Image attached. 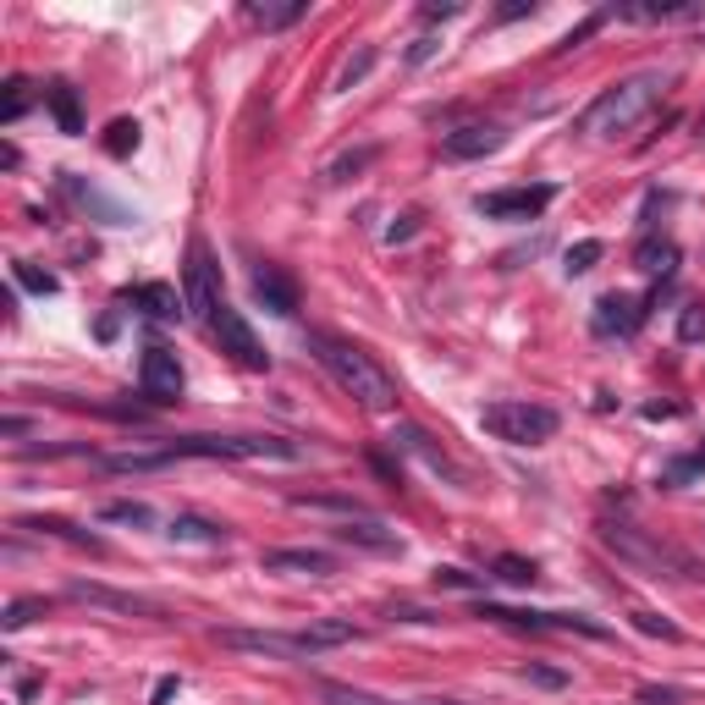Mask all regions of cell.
<instances>
[{
    "label": "cell",
    "mask_w": 705,
    "mask_h": 705,
    "mask_svg": "<svg viewBox=\"0 0 705 705\" xmlns=\"http://www.w3.org/2000/svg\"><path fill=\"white\" fill-rule=\"evenodd\" d=\"M435 50H441V39H435V34H419V39L408 45V66H424Z\"/></svg>",
    "instance_id": "43"
},
{
    "label": "cell",
    "mask_w": 705,
    "mask_h": 705,
    "mask_svg": "<svg viewBox=\"0 0 705 705\" xmlns=\"http://www.w3.org/2000/svg\"><path fill=\"white\" fill-rule=\"evenodd\" d=\"M557 199L552 183H535V188H496V194H480V215L485 221H535L546 205Z\"/></svg>",
    "instance_id": "9"
},
{
    "label": "cell",
    "mask_w": 705,
    "mask_h": 705,
    "mask_svg": "<svg viewBox=\"0 0 705 705\" xmlns=\"http://www.w3.org/2000/svg\"><path fill=\"white\" fill-rule=\"evenodd\" d=\"M518 17H535V0H512V7L496 12V23H518Z\"/></svg>",
    "instance_id": "45"
},
{
    "label": "cell",
    "mask_w": 705,
    "mask_h": 705,
    "mask_svg": "<svg viewBox=\"0 0 705 705\" xmlns=\"http://www.w3.org/2000/svg\"><path fill=\"white\" fill-rule=\"evenodd\" d=\"M441 590H485V573H463V568H435Z\"/></svg>",
    "instance_id": "39"
},
{
    "label": "cell",
    "mask_w": 705,
    "mask_h": 705,
    "mask_svg": "<svg viewBox=\"0 0 705 705\" xmlns=\"http://www.w3.org/2000/svg\"><path fill=\"white\" fill-rule=\"evenodd\" d=\"M215 640L226 651H248V656H287V661H309L298 634H276V629H215Z\"/></svg>",
    "instance_id": "12"
},
{
    "label": "cell",
    "mask_w": 705,
    "mask_h": 705,
    "mask_svg": "<svg viewBox=\"0 0 705 705\" xmlns=\"http://www.w3.org/2000/svg\"><path fill=\"white\" fill-rule=\"evenodd\" d=\"M165 535H171L176 546H226V523L199 518V512H176V518L165 523Z\"/></svg>",
    "instance_id": "19"
},
{
    "label": "cell",
    "mask_w": 705,
    "mask_h": 705,
    "mask_svg": "<svg viewBox=\"0 0 705 705\" xmlns=\"http://www.w3.org/2000/svg\"><path fill=\"white\" fill-rule=\"evenodd\" d=\"M253 298L271 309V314H282V320H293L298 314V282L282 271V264H253Z\"/></svg>",
    "instance_id": "13"
},
{
    "label": "cell",
    "mask_w": 705,
    "mask_h": 705,
    "mask_svg": "<svg viewBox=\"0 0 705 705\" xmlns=\"http://www.w3.org/2000/svg\"><path fill=\"white\" fill-rule=\"evenodd\" d=\"M700 336H705V309L689 304V309L678 314V342H700Z\"/></svg>",
    "instance_id": "41"
},
{
    "label": "cell",
    "mask_w": 705,
    "mask_h": 705,
    "mask_svg": "<svg viewBox=\"0 0 705 705\" xmlns=\"http://www.w3.org/2000/svg\"><path fill=\"white\" fill-rule=\"evenodd\" d=\"M523 678L541 689H568V672H557V667H523Z\"/></svg>",
    "instance_id": "42"
},
{
    "label": "cell",
    "mask_w": 705,
    "mask_h": 705,
    "mask_svg": "<svg viewBox=\"0 0 705 705\" xmlns=\"http://www.w3.org/2000/svg\"><path fill=\"white\" fill-rule=\"evenodd\" d=\"M183 304H188V314L199 320V325H215V314H221V282H215V259H210V248L194 237L188 243V264H183Z\"/></svg>",
    "instance_id": "7"
},
{
    "label": "cell",
    "mask_w": 705,
    "mask_h": 705,
    "mask_svg": "<svg viewBox=\"0 0 705 705\" xmlns=\"http://www.w3.org/2000/svg\"><path fill=\"white\" fill-rule=\"evenodd\" d=\"M634 629H640V634H651V640H667V645H678V640H683V629H678V623H667V617H656V611H645V606L634 611Z\"/></svg>",
    "instance_id": "34"
},
{
    "label": "cell",
    "mask_w": 705,
    "mask_h": 705,
    "mask_svg": "<svg viewBox=\"0 0 705 705\" xmlns=\"http://www.w3.org/2000/svg\"><path fill=\"white\" fill-rule=\"evenodd\" d=\"M640 325H645V304L634 293H606L595 304V331L601 336H634Z\"/></svg>",
    "instance_id": "14"
},
{
    "label": "cell",
    "mask_w": 705,
    "mask_h": 705,
    "mask_svg": "<svg viewBox=\"0 0 705 705\" xmlns=\"http://www.w3.org/2000/svg\"><path fill=\"white\" fill-rule=\"evenodd\" d=\"M392 447H403V453H413V458H424L435 474H447V480H458V469L447 463V453L441 447H430V435L419 430V424H397V435H392Z\"/></svg>",
    "instance_id": "23"
},
{
    "label": "cell",
    "mask_w": 705,
    "mask_h": 705,
    "mask_svg": "<svg viewBox=\"0 0 705 705\" xmlns=\"http://www.w3.org/2000/svg\"><path fill=\"white\" fill-rule=\"evenodd\" d=\"M138 386H144V397L154 408H171V403H183L188 375H183V364H176V352L154 342V347H144V359H138Z\"/></svg>",
    "instance_id": "8"
},
{
    "label": "cell",
    "mask_w": 705,
    "mask_h": 705,
    "mask_svg": "<svg viewBox=\"0 0 705 705\" xmlns=\"http://www.w3.org/2000/svg\"><path fill=\"white\" fill-rule=\"evenodd\" d=\"M111 474H149V469H165V463H176L165 447L160 453H111V458H100Z\"/></svg>",
    "instance_id": "27"
},
{
    "label": "cell",
    "mask_w": 705,
    "mask_h": 705,
    "mask_svg": "<svg viewBox=\"0 0 705 705\" xmlns=\"http://www.w3.org/2000/svg\"><path fill=\"white\" fill-rule=\"evenodd\" d=\"M215 342H221V352H232V359L243 364V370H271V352H264V342L253 336V325L232 309V304H221V314H215Z\"/></svg>",
    "instance_id": "10"
},
{
    "label": "cell",
    "mask_w": 705,
    "mask_h": 705,
    "mask_svg": "<svg viewBox=\"0 0 705 705\" xmlns=\"http://www.w3.org/2000/svg\"><path fill=\"white\" fill-rule=\"evenodd\" d=\"M304 12H309L304 0H287V7H248V23L271 34V28H293V23H304Z\"/></svg>",
    "instance_id": "28"
},
{
    "label": "cell",
    "mask_w": 705,
    "mask_h": 705,
    "mask_svg": "<svg viewBox=\"0 0 705 705\" xmlns=\"http://www.w3.org/2000/svg\"><path fill=\"white\" fill-rule=\"evenodd\" d=\"M370 154H375V149H359V154H342V160L331 165V183H342V176H347V171H359V165H364Z\"/></svg>",
    "instance_id": "44"
},
{
    "label": "cell",
    "mask_w": 705,
    "mask_h": 705,
    "mask_svg": "<svg viewBox=\"0 0 705 705\" xmlns=\"http://www.w3.org/2000/svg\"><path fill=\"white\" fill-rule=\"evenodd\" d=\"M100 518H106V523H138V529H149V523H154V512H149L144 502H106V507H100Z\"/></svg>",
    "instance_id": "33"
},
{
    "label": "cell",
    "mask_w": 705,
    "mask_h": 705,
    "mask_svg": "<svg viewBox=\"0 0 705 705\" xmlns=\"http://www.w3.org/2000/svg\"><path fill=\"white\" fill-rule=\"evenodd\" d=\"M601 253H606V248H601L595 237H584V243L568 248V264H562V271H568V276H584V271H595V259H601Z\"/></svg>",
    "instance_id": "37"
},
{
    "label": "cell",
    "mask_w": 705,
    "mask_h": 705,
    "mask_svg": "<svg viewBox=\"0 0 705 705\" xmlns=\"http://www.w3.org/2000/svg\"><path fill=\"white\" fill-rule=\"evenodd\" d=\"M601 546L617 552L623 562H634V568H656V573H667V579H705V568H700L689 552H678V546L645 535V529H634V523H601Z\"/></svg>",
    "instance_id": "4"
},
{
    "label": "cell",
    "mask_w": 705,
    "mask_h": 705,
    "mask_svg": "<svg viewBox=\"0 0 705 705\" xmlns=\"http://www.w3.org/2000/svg\"><path fill=\"white\" fill-rule=\"evenodd\" d=\"M12 276H17V282H23L28 293H39V298H50V293L61 287V282H55L50 271H34V264H28V259H17V264H12Z\"/></svg>",
    "instance_id": "38"
},
{
    "label": "cell",
    "mask_w": 705,
    "mask_h": 705,
    "mask_svg": "<svg viewBox=\"0 0 705 705\" xmlns=\"http://www.w3.org/2000/svg\"><path fill=\"white\" fill-rule=\"evenodd\" d=\"M314 694H320V705H397V700H381L370 689H352V683H320ZM419 705H458V700H419Z\"/></svg>",
    "instance_id": "26"
},
{
    "label": "cell",
    "mask_w": 705,
    "mask_h": 705,
    "mask_svg": "<svg viewBox=\"0 0 705 705\" xmlns=\"http://www.w3.org/2000/svg\"><path fill=\"white\" fill-rule=\"evenodd\" d=\"M678 413H683L678 403H651V408H645V419H678Z\"/></svg>",
    "instance_id": "49"
},
{
    "label": "cell",
    "mask_w": 705,
    "mask_h": 705,
    "mask_svg": "<svg viewBox=\"0 0 705 705\" xmlns=\"http://www.w3.org/2000/svg\"><path fill=\"white\" fill-rule=\"evenodd\" d=\"M259 568H264V573H304V579H325V573H336V557H331V552H309V546H282V552H264Z\"/></svg>",
    "instance_id": "15"
},
{
    "label": "cell",
    "mask_w": 705,
    "mask_h": 705,
    "mask_svg": "<svg viewBox=\"0 0 705 705\" xmlns=\"http://www.w3.org/2000/svg\"><path fill=\"white\" fill-rule=\"evenodd\" d=\"M645 705H678V689H640Z\"/></svg>",
    "instance_id": "48"
},
{
    "label": "cell",
    "mask_w": 705,
    "mask_h": 705,
    "mask_svg": "<svg viewBox=\"0 0 705 705\" xmlns=\"http://www.w3.org/2000/svg\"><path fill=\"white\" fill-rule=\"evenodd\" d=\"M700 0H617L606 7V17L617 23H672V17H694Z\"/></svg>",
    "instance_id": "16"
},
{
    "label": "cell",
    "mask_w": 705,
    "mask_h": 705,
    "mask_svg": "<svg viewBox=\"0 0 705 705\" xmlns=\"http://www.w3.org/2000/svg\"><path fill=\"white\" fill-rule=\"evenodd\" d=\"M667 72H634V77H623V83H611V88H601V95L590 100V111L579 116V138H623V133H634L656 106H661V95H667Z\"/></svg>",
    "instance_id": "2"
},
{
    "label": "cell",
    "mask_w": 705,
    "mask_h": 705,
    "mask_svg": "<svg viewBox=\"0 0 705 705\" xmlns=\"http://www.w3.org/2000/svg\"><path fill=\"white\" fill-rule=\"evenodd\" d=\"M463 7H458V0H447V7H424V23H447V17H458Z\"/></svg>",
    "instance_id": "47"
},
{
    "label": "cell",
    "mask_w": 705,
    "mask_h": 705,
    "mask_svg": "<svg viewBox=\"0 0 705 705\" xmlns=\"http://www.w3.org/2000/svg\"><path fill=\"white\" fill-rule=\"evenodd\" d=\"M171 694H176V678H160V683H154V705H165Z\"/></svg>",
    "instance_id": "51"
},
{
    "label": "cell",
    "mask_w": 705,
    "mask_h": 705,
    "mask_svg": "<svg viewBox=\"0 0 705 705\" xmlns=\"http://www.w3.org/2000/svg\"><path fill=\"white\" fill-rule=\"evenodd\" d=\"M304 342H309V352H314V364H320L352 403H359L364 413H397V381L370 359L359 342L331 336V331H309Z\"/></svg>",
    "instance_id": "1"
},
{
    "label": "cell",
    "mask_w": 705,
    "mask_h": 705,
    "mask_svg": "<svg viewBox=\"0 0 705 705\" xmlns=\"http://www.w3.org/2000/svg\"><path fill=\"white\" fill-rule=\"evenodd\" d=\"M23 111H28V77H12L7 83V100H0V122H23Z\"/></svg>",
    "instance_id": "35"
},
{
    "label": "cell",
    "mask_w": 705,
    "mask_h": 705,
    "mask_svg": "<svg viewBox=\"0 0 705 705\" xmlns=\"http://www.w3.org/2000/svg\"><path fill=\"white\" fill-rule=\"evenodd\" d=\"M45 106H50V116H55V127H61L66 138L83 133V100H77L72 83H50V88H45Z\"/></svg>",
    "instance_id": "24"
},
{
    "label": "cell",
    "mask_w": 705,
    "mask_h": 705,
    "mask_svg": "<svg viewBox=\"0 0 705 705\" xmlns=\"http://www.w3.org/2000/svg\"><path fill=\"white\" fill-rule=\"evenodd\" d=\"M39 611H45V601H39V595H23V601H12V606H7V617H0V623H7V634H17V629H28V623H34Z\"/></svg>",
    "instance_id": "36"
},
{
    "label": "cell",
    "mask_w": 705,
    "mask_h": 705,
    "mask_svg": "<svg viewBox=\"0 0 705 705\" xmlns=\"http://www.w3.org/2000/svg\"><path fill=\"white\" fill-rule=\"evenodd\" d=\"M17 529H34V535L66 541V546H77V552H106L100 535H88V529H77V523H66V518H17Z\"/></svg>",
    "instance_id": "21"
},
{
    "label": "cell",
    "mask_w": 705,
    "mask_h": 705,
    "mask_svg": "<svg viewBox=\"0 0 705 705\" xmlns=\"http://www.w3.org/2000/svg\"><path fill=\"white\" fill-rule=\"evenodd\" d=\"M66 194H72V199H77L83 210H100V215H106L111 226H127V221H133V215H127L122 205H106V199H100L95 188H83V183H77V176H66Z\"/></svg>",
    "instance_id": "29"
},
{
    "label": "cell",
    "mask_w": 705,
    "mask_h": 705,
    "mask_svg": "<svg viewBox=\"0 0 705 705\" xmlns=\"http://www.w3.org/2000/svg\"><path fill=\"white\" fill-rule=\"evenodd\" d=\"M386 237H392V243H408V237H413V215H403V221H397Z\"/></svg>",
    "instance_id": "50"
},
{
    "label": "cell",
    "mask_w": 705,
    "mask_h": 705,
    "mask_svg": "<svg viewBox=\"0 0 705 705\" xmlns=\"http://www.w3.org/2000/svg\"><path fill=\"white\" fill-rule=\"evenodd\" d=\"M474 617H491V623H502V629H529V634H584V640H611L606 623H595V617H579V611H512V606L480 601Z\"/></svg>",
    "instance_id": "6"
},
{
    "label": "cell",
    "mask_w": 705,
    "mask_h": 705,
    "mask_svg": "<svg viewBox=\"0 0 705 705\" xmlns=\"http://www.w3.org/2000/svg\"><path fill=\"white\" fill-rule=\"evenodd\" d=\"M496 579H502V584H512V590H529V584L541 579V568L529 562V557H496Z\"/></svg>",
    "instance_id": "32"
},
{
    "label": "cell",
    "mask_w": 705,
    "mask_h": 705,
    "mask_svg": "<svg viewBox=\"0 0 705 705\" xmlns=\"http://www.w3.org/2000/svg\"><path fill=\"white\" fill-rule=\"evenodd\" d=\"M336 541H347V546H364V552H403L397 529H386L375 512H364V518H342Z\"/></svg>",
    "instance_id": "18"
},
{
    "label": "cell",
    "mask_w": 705,
    "mask_h": 705,
    "mask_svg": "<svg viewBox=\"0 0 705 705\" xmlns=\"http://www.w3.org/2000/svg\"><path fill=\"white\" fill-rule=\"evenodd\" d=\"M133 149H138V122H133V116L111 122V127H106V154H111V160H127Z\"/></svg>",
    "instance_id": "31"
},
{
    "label": "cell",
    "mask_w": 705,
    "mask_h": 705,
    "mask_svg": "<svg viewBox=\"0 0 705 705\" xmlns=\"http://www.w3.org/2000/svg\"><path fill=\"white\" fill-rule=\"evenodd\" d=\"M66 595H72V601H88V606H106V611H122V617H149V623H160V617H165V606H154V601H144V595H133V590L88 584V579H72Z\"/></svg>",
    "instance_id": "11"
},
{
    "label": "cell",
    "mask_w": 705,
    "mask_h": 705,
    "mask_svg": "<svg viewBox=\"0 0 705 705\" xmlns=\"http://www.w3.org/2000/svg\"><path fill=\"white\" fill-rule=\"evenodd\" d=\"M557 408L546 403H523V397H502V403H485L480 408V430L491 441H507V447H541V441L557 435Z\"/></svg>",
    "instance_id": "5"
},
{
    "label": "cell",
    "mask_w": 705,
    "mask_h": 705,
    "mask_svg": "<svg viewBox=\"0 0 705 705\" xmlns=\"http://www.w3.org/2000/svg\"><path fill=\"white\" fill-rule=\"evenodd\" d=\"M502 138H507L502 127H491V122H469V127H458V133L441 138V154H447V160H480V154H496Z\"/></svg>",
    "instance_id": "17"
},
{
    "label": "cell",
    "mask_w": 705,
    "mask_h": 705,
    "mask_svg": "<svg viewBox=\"0 0 705 705\" xmlns=\"http://www.w3.org/2000/svg\"><path fill=\"white\" fill-rule=\"evenodd\" d=\"M392 617L397 623H435V611H424V606H392Z\"/></svg>",
    "instance_id": "46"
},
{
    "label": "cell",
    "mask_w": 705,
    "mask_h": 705,
    "mask_svg": "<svg viewBox=\"0 0 705 705\" xmlns=\"http://www.w3.org/2000/svg\"><path fill=\"white\" fill-rule=\"evenodd\" d=\"M352 640H359V629H352L347 617H320V623L298 629L304 656H320V651H336V645H352Z\"/></svg>",
    "instance_id": "20"
},
{
    "label": "cell",
    "mask_w": 705,
    "mask_h": 705,
    "mask_svg": "<svg viewBox=\"0 0 705 705\" xmlns=\"http://www.w3.org/2000/svg\"><path fill=\"white\" fill-rule=\"evenodd\" d=\"M133 304H144V314H149V320H183V314H188L183 293H176V287H165V282H149V287H138V293H133Z\"/></svg>",
    "instance_id": "25"
},
{
    "label": "cell",
    "mask_w": 705,
    "mask_h": 705,
    "mask_svg": "<svg viewBox=\"0 0 705 705\" xmlns=\"http://www.w3.org/2000/svg\"><path fill=\"white\" fill-rule=\"evenodd\" d=\"M705 474V447H694L689 458H672L667 469H661V485H672V491H683L689 480H700Z\"/></svg>",
    "instance_id": "30"
},
{
    "label": "cell",
    "mask_w": 705,
    "mask_h": 705,
    "mask_svg": "<svg viewBox=\"0 0 705 705\" xmlns=\"http://www.w3.org/2000/svg\"><path fill=\"white\" fill-rule=\"evenodd\" d=\"M171 458H221V463H304L309 447L287 435H176L165 441Z\"/></svg>",
    "instance_id": "3"
},
{
    "label": "cell",
    "mask_w": 705,
    "mask_h": 705,
    "mask_svg": "<svg viewBox=\"0 0 705 705\" xmlns=\"http://www.w3.org/2000/svg\"><path fill=\"white\" fill-rule=\"evenodd\" d=\"M634 264L645 276H656V282H672V271H678V243L672 237H645L640 248H634Z\"/></svg>",
    "instance_id": "22"
},
{
    "label": "cell",
    "mask_w": 705,
    "mask_h": 705,
    "mask_svg": "<svg viewBox=\"0 0 705 705\" xmlns=\"http://www.w3.org/2000/svg\"><path fill=\"white\" fill-rule=\"evenodd\" d=\"M370 66H375V50H370V45H364V50H359V55H352V61H347V66H342V72H336V88H352V83H359V77H364V72H370Z\"/></svg>",
    "instance_id": "40"
}]
</instances>
